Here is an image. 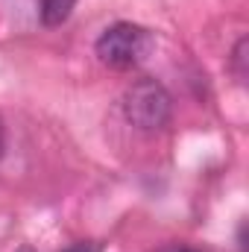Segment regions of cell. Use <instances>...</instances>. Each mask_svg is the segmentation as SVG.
I'll use <instances>...</instances> for the list:
<instances>
[{
  "label": "cell",
  "mask_w": 249,
  "mask_h": 252,
  "mask_svg": "<svg viewBox=\"0 0 249 252\" xmlns=\"http://www.w3.org/2000/svg\"><path fill=\"white\" fill-rule=\"evenodd\" d=\"M232 62H235V70H238V76L244 79V76H247V38H241V41H238Z\"/></svg>",
  "instance_id": "obj_4"
},
{
  "label": "cell",
  "mask_w": 249,
  "mask_h": 252,
  "mask_svg": "<svg viewBox=\"0 0 249 252\" xmlns=\"http://www.w3.org/2000/svg\"><path fill=\"white\" fill-rule=\"evenodd\" d=\"M161 252H202V250H193V247H167Z\"/></svg>",
  "instance_id": "obj_6"
},
{
  "label": "cell",
  "mask_w": 249,
  "mask_h": 252,
  "mask_svg": "<svg viewBox=\"0 0 249 252\" xmlns=\"http://www.w3.org/2000/svg\"><path fill=\"white\" fill-rule=\"evenodd\" d=\"M76 0H41V24L44 27H62L64 21L70 18Z\"/></svg>",
  "instance_id": "obj_3"
},
{
  "label": "cell",
  "mask_w": 249,
  "mask_h": 252,
  "mask_svg": "<svg viewBox=\"0 0 249 252\" xmlns=\"http://www.w3.org/2000/svg\"><path fill=\"white\" fill-rule=\"evenodd\" d=\"M170 94L161 82L156 79H138L126 88L124 94V115L126 121L138 129H161V126L170 121Z\"/></svg>",
  "instance_id": "obj_2"
},
{
  "label": "cell",
  "mask_w": 249,
  "mask_h": 252,
  "mask_svg": "<svg viewBox=\"0 0 249 252\" xmlns=\"http://www.w3.org/2000/svg\"><path fill=\"white\" fill-rule=\"evenodd\" d=\"M18 252H32V250H18Z\"/></svg>",
  "instance_id": "obj_8"
},
{
  "label": "cell",
  "mask_w": 249,
  "mask_h": 252,
  "mask_svg": "<svg viewBox=\"0 0 249 252\" xmlns=\"http://www.w3.org/2000/svg\"><path fill=\"white\" fill-rule=\"evenodd\" d=\"M156 47V38L150 30L138 27V24H112L100 38H97V59L115 70H132L144 62Z\"/></svg>",
  "instance_id": "obj_1"
},
{
  "label": "cell",
  "mask_w": 249,
  "mask_h": 252,
  "mask_svg": "<svg viewBox=\"0 0 249 252\" xmlns=\"http://www.w3.org/2000/svg\"><path fill=\"white\" fill-rule=\"evenodd\" d=\"M3 144H6V132H3V121H0V156H3Z\"/></svg>",
  "instance_id": "obj_7"
},
{
  "label": "cell",
  "mask_w": 249,
  "mask_h": 252,
  "mask_svg": "<svg viewBox=\"0 0 249 252\" xmlns=\"http://www.w3.org/2000/svg\"><path fill=\"white\" fill-rule=\"evenodd\" d=\"M64 252H100V247H97V244H91V241H88V244L82 241V244H73V247H67Z\"/></svg>",
  "instance_id": "obj_5"
}]
</instances>
